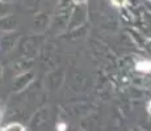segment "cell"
Here are the masks:
<instances>
[{
  "instance_id": "1",
  "label": "cell",
  "mask_w": 151,
  "mask_h": 131,
  "mask_svg": "<svg viewBox=\"0 0 151 131\" xmlns=\"http://www.w3.org/2000/svg\"><path fill=\"white\" fill-rule=\"evenodd\" d=\"M135 69L139 72H145V74L151 72V60L143 59V60H141V62H138L137 64H135Z\"/></svg>"
},
{
  "instance_id": "2",
  "label": "cell",
  "mask_w": 151,
  "mask_h": 131,
  "mask_svg": "<svg viewBox=\"0 0 151 131\" xmlns=\"http://www.w3.org/2000/svg\"><path fill=\"white\" fill-rule=\"evenodd\" d=\"M0 131H25V129H24V126L20 123H11L5 127H1Z\"/></svg>"
},
{
  "instance_id": "3",
  "label": "cell",
  "mask_w": 151,
  "mask_h": 131,
  "mask_svg": "<svg viewBox=\"0 0 151 131\" xmlns=\"http://www.w3.org/2000/svg\"><path fill=\"white\" fill-rule=\"evenodd\" d=\"M110 1H112L116 7H124V5L126 4L127 0H110Z\"/></svg>"
},
{
  "instance_id": "4",
  "label": "cell",
  "mask_w": 151,
  "mask_h": 131,
  "mask_svg": "<svg viewBox=\"0 0 151 131\" xmlns=\"http://www.w3.org/2000/svg\"><path fill=\"white\" fill-rule=\"evenodd\" d=\"M66 129H67V125H66L65 122H59V123L57 125V130L58 131H66Z\"/></svg>"
},
{
  "instance_id": "5",
  "label": "cell",
  "mask_w": 151,
  "mask_h": 131,
  "mask_svg": "<svg viewBox=\"0 0 151 131\" xmlns=\"http://www.w3.org/2000/svg\"><path fill=\"white\" fill-rule=\"evenodd\" d=\"M72 1H74L75 4H83V3H86L87 0H72Z\"/></svg>"
},
{
  "instance_id": "6",
  "label": "cell",
  "mask_w": 151,
  "mask_h": 131,
  "mask_svg": "<svg viewBox=\"0 0 151 131\" xmlns=\"http://www.w3.org/2000/svg\"><path fill=\"white\" fill-rule=\"evenodd\" d=\"M147 112H149V114L151 115V101L149 102V106H147Z\"/></svg>"
},
{
  "instance_id": "7",
  "label": "cell",
  "mask_w": 151,
  "mask_h": 131,
  "mask_svg": "<svg viewBox=\"0 0 151 131\" xmlns=\"http://www.w3.org/2000/svg\"><path fill=\"white\" fill-rule=\"evenodd\" d=\"M1 117H3V113H1V110H0V121H1Z\"/></svg>"
}]
</instances>
